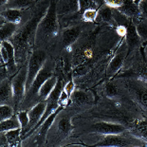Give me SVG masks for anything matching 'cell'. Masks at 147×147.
I'll use <instances>...</instances> for the list:
<instances>
[{"label":"cell","mask_w":147,"mask_h":147,"mask_svg":"<svg viewBox=\"0 0 147 147\" xmlns=\"http://www.w3.org/2000/svg\"><path fill=\"white\" fill-rule=\"evenodd\" d=\"M57 82H58V78L56 75H54V76H52L51 78H49V79L43 84L39 90L38 95H37V102H42V101H47V100H48L49 96L51 95V93L52 92V90L55 87Z\"/></svg>","instance_id":"19"},{"label":"cell","mask_w":147,"mask_h":147,"mask_svg":"<svg viewBox=\"0 0 147 147\" xmlns=\"http://www.w3.org/2000/svg\"><path fill=\"white\" fill-rule=\"evenodd\" d=\"M138 5H139L142 16L147 19V0H142Z\"/></svg>","instance_id":"32"},{"label":"cell","mask_w":147,"mask_h":147,"mask_svg":"<svg viewBox=\"0 0 147 147\" xmlns=\"http://www.w3.org/2000/svg\"><path fill=\"white\" fill-rule=\"evenodd\" d=\"M123 84H124L134 101H136L138 104L147 110V79H144V78L128 79L126 78L123 80Z\"/></svg>","instance_id":"8"},{"label":"cell","mask_w":147,"mask_h":147,"mask_svg":"<svg viewBox=\"0 0 147 147\" xmlns=\"http://www.w3.org/2000/svg\"><path fill=\"white\" fill-rule=\"evenodd\" d=\"M16 113V110L11 105L2 104L0 106V121H5L7 119H10Z\"/></svg>","instance_id":"26"},{"label":"cell","mask_w":147,"mask_h":147,"mask_svg":"<svg viewBox=\"0 0 147 147\" xmlns=\"http://www.w3.org/2000/svg\"><path fill=\"white\" fill-rule=\"evenodd\" d=\"M133 1H134V2H135V1H136V0H133Z\"/></svg>","instance_id":"35"},{"label":"cell","mask_w":147,"mask_h":147,"mask_svg":"<svg viewBox=\"0 0 147 147\" xmlns=\"http://www.w3.org/2000/svg\"><path fill=\"white\" fill-rule=\"evenodd\" d=\"M128 53H129V49H128V46L125 42V40H123L121 45L118 47L117 51L112 56L110 62L108 63L107 68H106V73L107 76L112 77L117 74L121 67H123L124 61L127 57Z\"/></svg>","instance_id":"11"},{"label":"cell","mask_w":147,"mask_h":147,"mask_svg":"<svg viewBox=\"0 0 147 147\" xmlns=\"http://www.w3.org/2000/svg\"><path fill=\"white\" fill-rule=\"evenodd\" d=\"M89 24L90 23H86V22L82 20L81 22H78V23L65 27L64 29H61L59 38L55 46L53 47V49L49 51V55L55 58L62 51L70 49L77 42V40L82 36V34L86 32V28L88 27Z\"/></svg>","instance_id":"5"},{"label":"cell","mask_w":147,"mask_h":147,"mask_svg":"<svg viewBox=\"0 0 147 147\" xmlns=\"http://www.w3.org/2000/svg\"><path fill=\"white\" fill-rule=\"evenodd\" d=\"M28 78V63L22 65L18 72L11 77L12 90H13V106L17 111L26 94V84Z\"/></svg>","instance_id":"9"},{"label":"cell","mask_w":147,"mask_h":147,"mask_svg":"<svg viewBox=\"0 0 147 147\" xmlns=\"http://www.w3.org/2000/svg\"><path fill=\"white\" fill-rule=\"evenodd\" d=\"M128 132V131H127ZM127 132L121 134H110V135H99V140L95 146L106 147H128V146H144L147 143L137 136L127 135Z\"/></svg>","instance_id":"6"},{"label":"cell","mask_w":147,"mask_h":147,"mask_svg":"<svg viewBox=\"0 0 147 147\" xmlns=\"http://www.w3.org/2000/svg\"><path fill=\"white\" fill-rule=\"evenodd\" d=\"M35 1H39V0H35Z\"/></svg>","instance_id":"36"},{"label":"cell","mask_w":147,"mask_h":147,"mask_svg":"<svg viewBox=\"0 0 147 147\" xmlns=\"http://www.w3.org/2000/svg\"><path fill=\"white\" fill-rule=\"evenodd\" d=\"M18 28H19V25L7 22L3 18H1V26H0V39H1V42L9 41L13 36V34L16 32Z\"/></svg>","instance_id":"21"},{"label":"cell","mask_w":147,"mask_h":147,"mask_svg":"<svg viewBox=\"0 0 147 147\" xmlns=\"http://www.w3.org/2000/svg\"><path fill=\"white\" fill-rule=\"evenodd\" d=\"M46 108H47V101H42L37 102L35 105L28 110V112H29L30 121L25 133L21 136V139H23L25 136H27L28 134L32 132L34 128L37 126V124L39 123L40 120L42 119L44 113H45Z\"/></svg>","instance_id":"12"},{"label":"cell","mask_w":147,"mask_h":147,"mask_svg":"<svg viewBox=\"0 0 147 147\" xmlns=\"http://www.w3.org/2000/svg\"><path fill=\"white\" fill-rule=\"evenodd\" d=\"M51 2V0L37 1L32 7L28 19L19 25L16 32L9 40L14 47L15 59L19 67L28 63L30 53L34 49L37 27L49 10Z\"/></svg>","instance_id":"1"},{"label":"cell","mask_w":147,"mask_h":147,"mask_svg":"<svg viewBox=\"0 0 147 147\" xmlns=\"http://www.w3.org/2000/svg\"><path fill=\"white\" fill-rule=\"evenodd\" d=\"M0 129H1V132H6V131L14 130V129H22L21 123L19 120H18L16 114L11 117L10 119L2 121L0 123Z\"/></svg>","instance_id":"23"},{"label":"cell","mask_w":147,"mask_h":147,"mask_svg":"<svg viewBox=\"0 0 147 147\" xmlns=\"http://www.w3.org/2000/svg\"><path fill=\"white\" fill-rule=\"evenodd\" d=\"M21 132H22V129L9 130V131H6V132H3L8 140L9 146L21 145V143H22Z\"/></svg>","instance_id":"24"},{"label":"cell","mask_w":147,"mask_h":147,"mask_svg":"<svg viewBox=\"0 0 147 147\" xmlns=\"http://www.w3.org/2000/svg\"><path fill=\"white\" fill-rule=\"evenodd\" d=\"M104 93L105 95L109 99H115L119 95V88L118 86L112 82H108L104 86Z\"/></svg>","instance_id":"27"},{"label":"cell","mask_w":147,"mask_h":147,"mask_svg":"<svg viewBox=\"0 0 147 147\" xmlns=\"http://www.w3.org/2000/svg\"><path fill=\"white\" fill-rule=\"evenodd\" d=\"M7 2H8V0H1V7L2 6H4Z\"/></svg>","instance_id":"33"},{"label":"cell","mask_w":147,"mask_h":147,"mask_svg":"<svg viewBox=\"0 0 147 147\" xmlns=\"http://www.w3.org/2000/svg\"><path fill=\"white\" fill-rule=\"evenodd\" d=\"M30 11H32V7L27 9V10H18V9H3L1 10V18L5 21L11 22L17 25L28 19L30 16Z\"/></svg>","instance_id":"14"},{"label":"cell","mask_w":147,"mask_h":147,"mask_svg":"<svg viewBox=\"0 0 147 147\" xmlns=\"http://www.w3.org/2000/svg\"><path fill=\"white\" fill-rule=\"evenodd\" d=\"M37 1L35 0H8L4 6L1 7L3 9H18V10H27L35 4Z\"/></svg>","instance_id":"22"},{"label":"cell","mask_w":147,"mask_h":147,"mask_svg":"<svg viewBox=\"0 0 147 147\" xmlns=\"http://www.w3.org/2000/svg\"><path fill=\"white\" fill-rule=\"evenodd\" d=\"M49 53L47 49H34L30 53V58L28 60V78L26 84V92L32 84L37 74L41 70L47 59L49 58Z\"/></svg>","instance_id":"7"},{"label":"cell","mask_w":147,"mask_h":147,"mask_svg":"<svg viewBox=\"0 0 147 147\" xmlns=\"http://www.w3.org/2000/svg\"><path fill=\"white\" fill-rule=\"evenodd\" d=\"M97 23H104L108 25H115L113 9L108 7L107 5L104 4L98 9V14H97Z\"/></svg>","instance_id":"20"},{"label":"cell","mask_w":147,"mask_h":147,"mask_svg":"<svg viewBox=\"0 0 147 147\" xmlns=\"http://www.w3.org/2000/svg\"><path fill=\"white\" fill-rule=\"evenodd\" d=\"M97 14H98V9H88L83 12L82 18L86 23H94L97 19Z\"/></svg>","instance_id":"29"},{"label":"cell","mask_w":147,"mask_h":147,"mask_svg":"<svg viewBox=\"0 0 147 147\" xmlns=\"http://www.w3.org/2000/svg\"><path fill=\"white\" fill-rule=\"evenodd\" d=\"M133 23L135 24L136 30L138 34L142 38V42L147 41V19L144 17H140L139 19L133 21Z\"/></svg>","instance_id":"25"},{"label":"cell","mask_w":147,"mask_h":147,"mask_svg":"<svg viewBox=\"0 0 147 147\" xmlns=\"http://www.w3.org/2000/svg\"><path fill=\"white\" fill-rule=\"evenodd\" d=\"M104 2L112 9H120L123 5V0H104Z\"/></svg>","instance_id":"31"},{"label":"cell","mask_w":147,"mask_h":147,"mask_svg":"<svg viewBox=\"0 0 147 147\" xmlns=\"http://www.w3.org/2000/svg\"><path fill=\"white\" fill-rule=\"evenodd\" d=\"M124 40H125L128 46L129 52L138 49L140 48V46L143 43L142 38H140V35L137 32L136 26L133 22L126 27V32H125V36H124Z\"/></svg>","instance_id":"16"},{"label":"cell","mask_w":147,"mask_h":147,"mask_svg":"<svg viewBox=\"0 0 147 147\" xmlns=\"http://www.w3.org/2000/svg\"><path fill=\"white\" fill-rule=\"evenodd\" d=\"M117 10L123 12V14H125L127 17H129L132 22L142 17L139 5L136 4L133 0H123V5Z\"/></svg>","instance_id":"18"},{"label":"cell","mask_w":147,"mask_h":147,"mask_svg":"<svg viewBox=\"0 0 147 147\" xmlns=\"http://www.w3.org/2000/svg\"><path fill=\"white\" fill-rule=\"evenodd\" d=\"M93 102V95L91 92L86 90L75 88L71 93L69 98V106H72L75 109L81 108L83 106H86Z\"/></svg>","instance_id":"15"},{"label":"cell","mask_w":147,"mask_h":147,"mask_svg":"<svg viewBox=\"0 0 147 147\" xmlns=\"http://www.w3.org/2000/svg\"><path fill=\"white\" fill-rule=\"evenodd\" d=\"M56 12L58 18L79 14V0H56Z\"/></svg>","instance_id":"13"},{"label":"cell","mask_w":147,"mask_h":147,"mask_svg":"<svg viewBox=\"0 0 147 147\" xmlns=\"http://www.w3.org/2000/svg\"><path fill=\"white\" fill-rule=\"evenodd\" d=\"M77 114V109L72 106H65L61 109L49 129L47 136V146H63L67 144L73 133V117Z\"/></svg>","instance_id":"3"},{"label":"cell","mask_w":147,"mask_h":147,"mask_svg":"<svg viewBox=\"0 0 147 147\" xmlns=\"http://www.w3.org/2000/svg\"><path fill=\"white\" fill-rule=\"evenodd\" d=\"M61 32L58 15L56 12V0H51L49 10L37 27L34 49H44L49 51L55 46Z\"/></svg>","instance_id":"2"},{"label":"cell","mask_w":147,"mask_h":147,"mask_svg":"<svg viewBox=\"0 0 147 147\" xmlns=\"http://www.w3.org/2000/svg\"><path fill=\"white\" fill-rule=\"evenodd\" d=\"M140 1H142V0H136L135 3H136V4H139V3H140Z\"/></svg>","instance_id":"34"},{"label":"cell","mask_w":147,"mask_h":147,"mask_svg":"<svg viewBox=\"0 0 147 147\" xmlns=\"http://www.w3.org/2000/svg\"><path fill=\"white\" fill-rule=\"evenodd\" d=\"M0 101L2 104H8L13 106V90H12L11 78L1 80L0 86ZM14 107V106H13Z\"/></svg>","instance_id":"17"},{"label":"cell","mask_w":147,"mask_h":147,"mask_svg":"<svg viewBox=\"0 0 147 147\" xmlns=\"http://www.w3.org/2000/svg\"><path fill=\"white\" fill-rule=\"evenodd\" d=\"M55 75V58L51 55L49 56L46 63L44 64L41 70L37 74L36 78L34 79L32 84L28 89L25 94V97L22 101L20 106L18 107L17 111L19 110H29L37 104V95L41 86L48 81L49 78ZM16 111V112H17Z\"/></svg>","instance_id":"4"},{"label":"cell","mask_w":147,"mask_h":147,"mask_svg":"<svg viewBox=\"0 0 147 147\" xmlns=\"http://www.w3.org/2000/svg\"><path fill=\"white\" fill-rule=\"evenodd\" d=\"M79 8L81 14H83V12L88 9L98 8V3L97 0H79Z\"/></svg>","instance_id":"30"},{"label":"cell","mask_w":147,"mask_h":147,"mask_svg":"<svg viewBox=\"0 0 147 147\" xmlns=\"http://www.w3.org/2000/svg\"><path fill=\"white\" fill-rule=\"evenodd\" d=\"M15 114H16L18 120H19L20 123H21V128H22L21 136H22L25 133V131H26L28 124H29V121H30L29 112H28V110H19Z\"/></svg>","instance_id":"28"},{"label":"cell","mask_w":147,"mask_h":147,"mask_svg":"<svg viewBox=\"0 0 147 147\" xmlns=\"http://www.w3.org/2000/svg\"><path fill=\"white\" fill-rule=\"evenodd\" d=\"M89 134H100V135H110V134H121L129 131L126 125L121 123H112L107 121H92L86 128Z\"/></svg>","instance_id":"10"}]
</instances>
